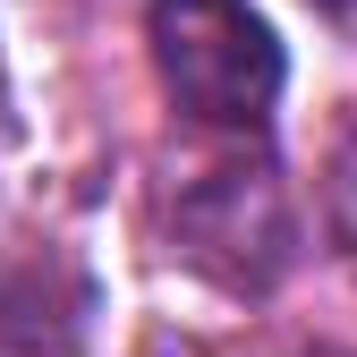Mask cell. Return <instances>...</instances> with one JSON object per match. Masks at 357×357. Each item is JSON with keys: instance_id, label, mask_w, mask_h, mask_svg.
Here are the masks:
<instances>
[{"instance_id": "obj_1", "label": "cell", "mask_w": 357, "mask_h": 357, "mask_svg": "<svg viewBox=\"0 0 357 357\" xmlns=\"http://www.w3.org/2000/svg\"><path fill=\"white\" fill-rule=\"evenodd\" d=\"M153 77L196 128L255 137L281 102V43L247 0H153L145 9Z\"/></svg>"}, {"instance_id": "obj_2", "label": "cell", "mask_w": 357, "mask_h": 357, "mask_svg": "<svg viewBox=\"0 0 357 357\" xmlns=\"http://www.w3.org/2000/svg\"><path fill=\"white\" fill-rule=\"evenodd\" d=\"M178 247H188V264H204V273L230 281V289L281 281V264L298 247V221H289V196H281L273 162L204 170V188L178 204Z\"/></svg>"}, {"instance_id": "obj_3", "label": "cell", "mask_w": 357, "mask_h": 357, "mask_svg": "<svg viewBox=\"0 0 357 357\" xmlns=\"http://www.w3.org/2000/svg\"><path fill=\"white\" fill-rule=\"evenodd\" d=\"M0 357H85V281L52 247L0 255Z\"/></svg>"}, {"instance_id": "obj_4", "label": "cell", "mask_w": 357, "mask_h": 357, "mask_svg": "<svg viewBox=\"0 0 357 357\" xmlns=\"http://www.w3.org/2000/svg\"><path fill=\"white\" fill-rule=\"evenodd\" d=\"M324 238L340 255V273L357 281V137L332 153V178H324Z\"/></svg>"}, {"instance_id": "obj_5", "label": "cell", "mask_w": 357, "mask_h": 357, "mask_svg": "<svg viewBox=\"0 0 357 357\" xmlns=\"http://www.w3.org/2000/svg\"><path fill=\"white\" fill-rule=\"evenodd\" d=\"M315 17H332V26H357V0H306Z\"/></svg>"}, {"instance_id": "obj_6", "label": "cell", "mask_w": 357, "mask_h": 357, "mask_svg": "<svg viewBox=\"0 0 357 357\" xmlns=\"http://www.w3.org/2000/svg\"><path fill=\"white\" fill-rule=\"evenodd\" d=\"M315 357H349V349H315Z\"/></svg>"}]
</instances>
